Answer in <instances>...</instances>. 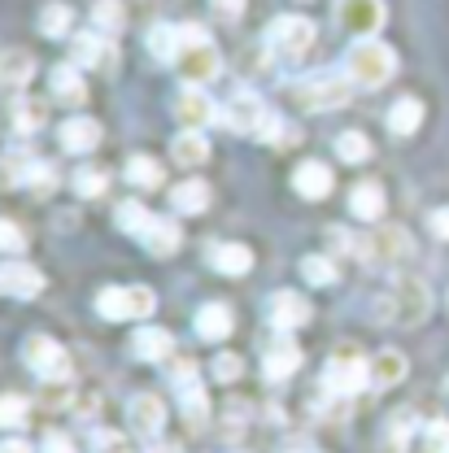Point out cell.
Masks as SVG:
<instances>
[{"mask_svg":"<svg viewBox=\"0 0 449 453\" xmlns=\"http://www.w3.org/2000/svg\"><path fill=\"white\" fill-rule=\"evenodd\" d=\"M406 357L397 353V349H384V353H375V362H371V384L375 388H393V384H401L406 380Z\"/></svg>","mask_w":449,"mask_h":453,"instance_id":"cell-31","label":"cell"},{"mask_svg":"<svg viewBox=\"0 0 449 453\" xmlns=\"http://www.w3.org/2000/svg\"><path fill=\"white\" fill-rule=\"evenodd\" d=\"M44 101H31V96H27V101H18V105H13V127H18V131H22V135H31V131H40V127H44Z\"/></svg>","mask_w":449,"mask_h":453,"instance_id":"cell-40","label":"cell"},{"mask_svg":"<svg viewBox=\"0 0 449 453\" xmlns=\"http://www.w3.org/2000/svg\"><path fill=\"white\" fill-rule=\"evenodd\" d=\"M423 449L428 453H449V423L445 418H432L423 427Z\"/></svg>","mask_w":449,"mask_h":453,"instance_id":"cell-45","label":"cell"},{"mask_svg":"<svg viewBox=\"0 0 449 453\" xmlns=\"http://www.w3.org/2000/svg\"><path fill=\"white\" fill-rule=\"evenodd\" d=\"M70 53L83 70H113L118 65V44L110 35H74L70 40Z\"/></svg>","mask_w":449,"mask_h":453,"instance_id":"cell-14","label":"cell"},{"mask_svg":"<svg viewBox=\"0 0 449 453\" xmlns=\"http://www.w3.org/2000/svg\"><path fill=\"white\" fill-rule=\"evenodd\" d=\"M0 453H31V445L13 436V441H0Z\"/></svg>","mask_w":449,"mask_h":453,"instance_id":"cell-52","label":"cell"},{"mask_svg":"<svg viewBox=\"0 0 449 453\" xmlns=\"http://www.w3.org/2000/svg\"><path fill=\"white\" fill-rule=\"evenodd\" d=\"M301 371V349L292 344V340H275L267 353H262V375L271 380V384H280L288 375H297Z\"/></svg>","mask_w":449,"mask_h":453,"instance_id":"cell-18","label":"cell"},{"mask_svg":"<svg viewBox=\"0 0 449 453\" xmlns=\"http://www.w3.org/2000/svg\"><path fill=\"white\" fill-rule=\"evenodd\" d=\"M384 310H393V319L401 327H414V323H423V314L432 310V292L419 280H397L393 292H389V301H384Z\"/></svg>","mask_w":449,"mask_h":453,"instance_id":"cell-6","label":"cell"},{"mask_svg":"<svg viewBox=\"0 0 449 453\" xmlns=\"http://www.w3.org/2000/svg\"><path fill=\"white\" fill-rule=\"evenodd\" d=\"M414 427H419V423H414V414H410V410L393 414V418H389V427H384V449H389V453H406V449H410Z\"/></svg>","mask_w":449,"mask_h":453,"instance_id":"cell-34","label":"cell"},{"mask_svg":"<svg viewBox=\"0 0 449 453\" xmlns=\"http://www.w3.org/2000/svg\"><path fill=\"white\" fill-rule=\"evenodd\" d=\"M267 319H271V327L275 332H297V327H306L310 323V301L301 296V292H271V301H267Z\"/></svg>","mask_w":449,"mask_h":453,"instance_id":"cell-12","label":"cell"},{"mask_svg":"<svg viewBox=\"0 0 449 453\" xmlns=\"http://www.w3.org/2000/svg\"><path fill=\"white\" fill-rule=\"evenodd\" d=\"M92 22H97L105 35H118V31H122V22H127V13H122V4H118V0H97V4H92Z\"/></svg>","mask_w":449,"mask_h":453,"instance_id":"cell-42","label":"cell"},{"mask_svg":"<svg viewBox=\"0 0 449 453\" xmlns=\"http://www.w3.org/2000/svg\"><path fill=\"white\" fill-rule=\"evenodd\" d=\"M140 240H144V249H149L153 257H170V253L179 249V226L170 223V219H153V226H149Z\"/></svg>","mask_w":449,"mask_h":453,"instance_id":"cell-33","label":"cell"},{"mask_svg":"<svg viewBox=\"0 0 449 453\" xmlns=\"http://www.w3.org/2000/svg\"><path fill=\"white\" fill-rule=\"evenodd\" d=\"M0 253H9V257L27 253V231L18 223H9V219H0Z\"/></svg>","mask_w":449,"mask_h":453,"instance_id":"cell-44","label":"cell"},{"mask_svg":"<svg viewBox=\"0 0 449 453\" xmlns=\"http://www.w3.org/2000/svg\"><path fill=\"white\" fill-rule=\"evenodd\" d=\"M57 135H61V149H66V153H92V149L101 144V122L88 118V113H70Z\"/></svg>","mask_w":449,"mask_h":453,"instance_id":"cell-15","label":"cell"},{"mask_svg":"<svg viewBox=\"0 0 449 453\" xmlns=\"http://www.w3.org/2000/svg\"><path fill=\"white\" fill-rule=\"evenodd\" d=\"M144 49H149V57H158V61H179V53H183V31L170 27V22H158L144 35Z\"/></svg>","mask_w":449,"mask_h":453,"instance_id":"cell-26","label":"cell"},{"mask_svg":"<svg viewBox=\"0 0 449 453\" xmlns=\"http://www.w3.org/2000/svg\"><path fill=\"white\" fill-rule=\"evenodd\" d=\"M27 423V396L4 393L0 396V427H22Z\"/></svg>","mask_w":449,"mask_h":453,"instance_id":"cell-43","label":"cell"},{"mask_svg":"<svg viewBox=\"0 0 449 453\" xmlns=\"http://www.w3.org/2000/svg\"><path fill=\"white\" fill-rule=\"evenodd\" d=\"M292 188H297V196H306V201H323V196L332 192V170L323 166V162H301L297 174H292Z\"/></svg>","mask_w":449,"mask_h":453,"instance_id":"cell-21","label":"cell"},{"mask_svg":"<svg viewBox=\"0 0 449 453\" xmlns=\"http://www.w3.org/2000/svg\"><path fill=\"white\" fill-rule=\"evenodd\" d=\"M113 223H118V231H127V235H144V231L153 226V214H149L140 201H122L118 214H113Z\"/></svg>","mask_w":449,"mask_h":453,"instance_id":"cell-36","label":"cell"},{"mask_svg":"<svg viewBox=\"0 0 449 453\" xmlns=\"http://www.w3.org/2000/svg\"><path fill=\"white\" fill-rule=\"evenodd\" d=\"M344 74L358 83V88H384L397 74V53L384 40H353L349 53H344Z\"/></svg>","mask_w":449,"mask_h":453,"instance_id":"cell-1","label":"cell"},{"mask_svg":"<svg viewBox=\"0 0 449 453\" xmlns=\"http://www.w3.org/2000/svg\"><path fill=\"white\" fill-rule=\"evenodd\" d=\"M337 22L349 35L371 40L384 27V0H337Z\"/></svg>","mask_w":449,"mask_h":453,"instance_id":"cell-8","label":"cell"},{"mask_svg":"<svg viewBox=\"0 0 449 453\" xmlns=\"http://www.w3.org/2000/svg\"><path fill=\"white\" fill-rule=\"evenodd\" d=\"M22 362H27L40 380H66V349H61L53 336H27Z\"/></svg>","mask_w":449,"mask_h":453,"instance_id":"cell-10","label":"cell"},{"mask_svg":"<svg viewBox=\"0 0 449 453\" xmlns=\"http://www.w3.org/2000/svg\"><path fill=\"white\" fill-rule=\"evenodd\" d=\"M0 292L31 301V296L44 292V275H40L31 262H9V266H0Z\"/></svg>","mask_w":449,"mask_h":453,"instance_id":"cell-17","label":"cell"},{"mask_svg":"<svg viewBox=\"0 0 449 453\" xmlns=\"http://www.w3.org/2000/svg\"><path fill=\"white\" fill-rule=\"evenodd\" d=\"M353 257H362L367 266H380V271H389L393 262L410 257V231H406V226H380L375 235L358 240V253H353Z\"/></svg>","mask_w":449,"mask_h":453,"instance_id":"cell-4","label":"cell"},{"mask_svg":"<svg viewBox=\"0 0 449 453\" xmlns=\"http://www.w3.org/2000/svg\"><path fill=\"white\" fill-rule=\"evenodd\" d=\"M389 131L393 135H414L419 131V122H423V101H414V96H401L393 110H389Z\"/></svg>","mask_w":449,"mask_h":453,"instance_id":"cell-32","label":"cell"},{"mask_svg":"<svg viewBox=\"0 0 449 453\" xmlns=\"http://www.w3.org/2000/svg\"><path fill=\"white\" fill-rule=\"evenodd\" d=\"M210 371H214V380H219V384H231V380H240V371H244V362H240L236 353H219Z\"/></svg>","mask_w":449,"mask_h":453,"instance_id":"cell-46","label":"cell"},{"mask_svg":"<svg viewBox=\"0 0 449 453\" xmlns=\"http://www.w3.org/2000/svg\"><path fill=\"white\" fill-rule=\"evenodd\" d=\"M310 44H314V22L301 18V13H283V18H275V22L267 27V49L288 57V61L301 57Z\"/></svg>","mask_w":449,"mask_h":453,"instance_id":"cell-5","label":"cell"},{"mask_svg":"<svg viewBox=\"0 0 449 453\" xmlns=\"http://www.w3.org/2000/svg\"><path fill=\"white\" fill-rule=\"evenodd\" d=\"M174 118H179L188 131H197V127L214 122V118H219V110H214V101H210L201 88H188V92L174 101Z\"/></svg>","mask_w":449,"mask_h":453,"instance_id":"cell-20","label":"cell"},{"mask_svg":"<svg viewBox=\"0 0 449 453\" xmlns=\"http://www.w3.org/2000/svg\"><path fill=\"white\" fill-rule=\"evenodd\" d=\"M210 183L205 179H183L174 192H170V205L179 210V214H205L210 210Z\"/></svg>","mask_w":449,"mask_h":453,"instance_id":"cell-24","label":"cell"},{"mask_svg":"<svg viewBox=\"0 0 449 453\" xmlns=\"http://www.w3.org/2000/svg\"><path fill=\"white\" fill-rule=\"evenodd\" d=\"M428 226H432V235H441V240H449V205H441V210H432V219H428Z\"/></svg>","mask_w":449,"mask_h":453,"instance_id":"cell-49","label":"cell"},{"mask_svg":"<svg viewBox=\"0 0 449 453\" xmlns=\"http://www.w3.org/2000/svg\"><path fill=\"white\" fill-rule=\"evenodd\" d=\"M92 449L97 453H118V436H113V432H97V436H92Z\"/></svg>","mask_w":449,"mask_h":453,"instance_id":"cell-51","label":"cell"},{"mask_svg":"<svg viewBox=\"0 0 449 453\" xmlns=\"http://www.w3.org/2000/svg\"><path fill=\"white\" fill-rule=\"evenodd\" d=\"M367 384H371V366H367L358 353H337V357L328 362V371H323V388L337 396L362 393Z\"/></svg>","mask_w":449,"mask_h":453,"instance_id":"cell-7","label":"cell"},{"mask_svg":"<svg viewBox=\"0 0 449 453\" xmlns=\"http://www.w3.org/2000/svg\"><path fill=\"white\" fill-rule=\"evenodd\" d=\"M127 418H131V432L162 436V427H166V401L158 393H135L127 401Z\"/></svg>","mask_w":449,"mask_h":453,"instance_id":"cell-13","label":"cell"},{"mask_svg":"<svg viewBox=\"0 0 449 453\" xmlns=\"http://www.w3.org/2000/svg\"><path fill=\"white\" fill-rule=\"evenodd\" d=\"M70 22H74V13H70L66 4H44V9H40V31H44L49 40H66V35H70Z\"/></svg>","mask_w":449,"mask_h":453,"instance_id":"cell-37","label":"cell"},{"mask_svg":"<svg viewBox=\"0 0 449 453\" xmlns=\"http://www.w3.org/2000/svg\"><path fill=\"white\" fill-rule=\"evenodd\" d=\"M197 336L210 340V344H219V340L231 336V327H236V319H231V310L227 305H219V301H210V305H201L197 310Z\"/></svg>","mask_w":449,"mask_h":453,"instance_id":"cell-22","label":"cell"},{"mask_svg":"<svg viewBox=\"0 0 449 453\" xmlns=\"http://www.w3.org/2000/svg\"><path fill=\"white\" fill-rule=\"evenodd\" d=\"M353 88H358V83H353L349 74H319V79L297 83L292 96H297L301 110H340V105H349Z\"/></svg>","mask_w":449,"mask_h":453,"instance_id":"cell-3","label":"cell"},{"mask_svg":"<svg viewBox=\"0 0 449 453\" xmlns=\"http://www.w3.org/2000/svg\"><path fill=\"white\" fill-rule=\"evenodd\" d=\"M35 157L27 153V149H9L4 157H0V179L9 183V188H22V183H31L35 179Z\"/></svg>","mask_w":449,"mask_h":453,"instance_id":"cell-30","label":"cell"},{"mask_svg":"<svg viewBox=\"0 0 449 453\" xmlns=\"http://www.w3.org/2000/svg\"><path fill=\"white\" fill-rule=\"evenodd\" d=\"M170 157L179 162V166H201L205 157H210V140L201 135V131H179L174 140H170Z\"/></svg>","mask_w":449,"mask_h":453,"instance_id":"cell-25","label":"cell"},{"mask_svg":"<svg viewBox=\"0 0 449 453\" xmlns=\"http://www.w3.org/2000/svg\"><path fill=\"white\" fill-rule=\"evenodd\" d=\"M267 118H271V110H267L258 96H249V92H236L223 110H219V122L231 127V131H240V135H258Z\"/></svg>","mask_w":449,"mask_h":453,"instance_id":"cell-11","label":"cell"},{"mask_svg":"<svg viewBox=\"0 0 449 453\" xmlns=\"http://www.w3.org/2000/svg\"><path fill=\"white\" fill-rule=\"evenodd\" d=\"M210 4H214L219 18H240L244 13V0H210Z\"/></svg>","mask_w":449,"mask_h":453,"instance_id":"cell-50","label":"cell"},{"mask_svg":"<svg viewBox=\"0 0 449 453\" xmlns=\"http://www.w3.org/2000/svg\"><path fill=\"white\" fill-rule=\"evenodd\" d=\"M205 262L214 266V271H223V275H249L253 271V249L249 244H236V240H214L210 249H205Z\"/></svg>","mask_w":449,"mask_h":453,"instance_id":"cell-16","label":"cell"},{"mask_svg":"<svg viewBox=\"0 0 449 453\" xmlns=\"http://www.w3.org/2000/svg\"><path fill=\"white\" fill-rule=\"evenodd\" d=\"M118 453H127V449H118Z\"/></svg>","mask_w":449,"mask_h":453,"instance_id":"cell-54","label":"cell"},{"mask_svg":"<svg viewBox=\"0 0 449 453\" xmlns=\"http://www.w3.org/2000/svg\"><path fill=\"white\" fill-rule=\"evenodd\" d=\"M44 453H74V445H70L66 432H49V436H44Z\"/></svg>","mask_w":449,"mask_h":453,"instance_id":"cell-48","label":"cell"},{"mask_svg":"<svg viewBox=\"0 0 449 453\" xmlns=\"http://www.w3.org/2000/svg\"><path fill=\"white\" fill-rule=\"evenodd\" d=\"M158 310V292L144 283H127V288H105L97 292V314L110 323H127V319H149Z\"/></svg>","mask_w":449,"mask_h":453,"instance_id":"cell-2","label":"cell"},{"mask_svg":"<svg viewBox=\"0 0 449 453\" xmlns=\"http://www.w3.org/2000/svg\"><path fill=\"white\" fill-rule=\"evenodd\" d=\"M31 188H35L40 196H49V192H57V166H49V162H40V166H35V179H31Z\"/></svg>","mask_w":449,"mask_h":453,"instance_id":"cell-47","label":"cell"},{"mask_svg":"<svg viewBox=\"0 0 449 453\" xmlns=\"http://www.w3.org/2000/svg\"><path fill=\"white\" fill-rule=\"evenodd\" d=\"M31 74H35V57L27 53V49L0 53V83H4V88H27Z\"/></svg>","mask_w":449,"mask_h":453,"instance_id":"cell-28","label":"cell"},{"mask_svg":"<svg viewBox=\"0 0 449 453\" xmlns=\"http://www.w3.org/2000/svg\"><path fill=\"white\" fill-rule=\"evenodd\" d=\"M170 349H174V336H170L166 327H140V332L131 336V353H135L140 362H166Z\"/></svg>","mask_w":449,"mask_h":453,"instance_id":"cell-23","label":"cell"},{"mask_svg":"<svg viewBox=\"0 0 449 453\" xmlns=\"http://www.w3.org/2000/svg\"><path fill=\"white\" fill-rule=\"evenodd\" d=\"M70 188H74V196H101L110 188V174L101 166H79L74 179H70Z\"/></svg>","mask_w":449,"mask_h":453,"instance_id":"cell-39","label":"cell"},{"mask_svg":"<svg viewBox=\"0 0 449 453\" xmlns=\"http://www.w3.org/2000/svg\"><path fill=\"white\" fill-rule=\"evenodd\" d=\"M158 453H174V449H158Z\"/></svg>","mask_w":449,"mask_h":453,"instance_id":"cell-53","label":"cell"},{"mask_svg":"<svg viewBox=\"0 0 449 453\" xmlns=\"http://www.w3.org/2000/svg\"><path fill=\"white\" fill-rule=\"evenodd\" d=\"M49 83H53V96L61 101V105H83V101H88V83L79 79L74 65H57Z\"/></svg>","mask_w":449,"mask_h":453,"instance_id":"cell-29","label":"cell"},{"mask_svg":"<svg viewBox=\"0 0 449 453\" xmlns=\"http://www.w3.org/2000/svg\"><path fill=\"white\" fill-rule=\"evenodd\" d=\"M337 153H340V162L358 166V162H367V157H371V140H367L362 131H340L337 135Z\"/></svg>","mask_w":449,"mask_h":453,"instance_id":"cell-38","label":"cell"},{"mask_svg":"<svg viewBox=\"0 0 449 453\" xmlns=\"http://www.w3.org/2000/svg\"><path fill=\"white\" fill-rule=\"evenodd\" d=\"M349 210H353L358 223H380V214H384V188H380L375 179L353 183V192H349Z\"/></svg>","mask_w":449,"mask_h":453,"instance_id":"cell-19","label":"cell"},{"mask_svg":"<svg viewBox=\"0 0 449 453\" xmlns=\"http://www.w3.org/2000/svg\"><path fill=\"white\" fill-rule=\"evenodd\" d=\"M301 280L310 288H332L337 283V262L323 257V253H310V257H301Z\"/></svg>","mask_w":449,"mask_h":453,"instance_id":"cell-35","label":"cell"},{"mask_svg":"<svg viewBox=\"0 0 449 453\" xmlns=\"http://www.w3.org/2000/svg\"><path fill=\"white\" fill-rule=\"evenodd\" d=\"M179 79L188 83V88H201V83H210V79H219V70H223V57L214 44H188L183 53H179Z\"/></svg>","mask_w":449,"mask_h":453,"instance_id":"cell-9","label":"cell"},{"mask_svg":"<svg viewBox=\"0 0 449 453\" xmlns=\"http://www.w3.org/2000/svg\"><path fill=\"white\" fill-rule=\"evenodd\" d=\"M174 396L183 405V418L192 427H205V418H210V396H205V388L197 380H183V384H174Z\"/></svg>","mask_w":449,"mask_h":453,"instance_id":"cell-27","label":"cell"},{"mask_svg":"<svg viewBox=\"0 0 449 453\" xmlns=\"http://www.w3.org/2000/svg\"><path fill=\"white\" fill-rule=\"evenodd\" d=\"M127 179H131L135 188H162V166H158L153 157H131V162H127Z\"/></svg>","mask_w":449,"mask_h":453,"instance_id":"cell-41","label":"cell"}]
</instances>
